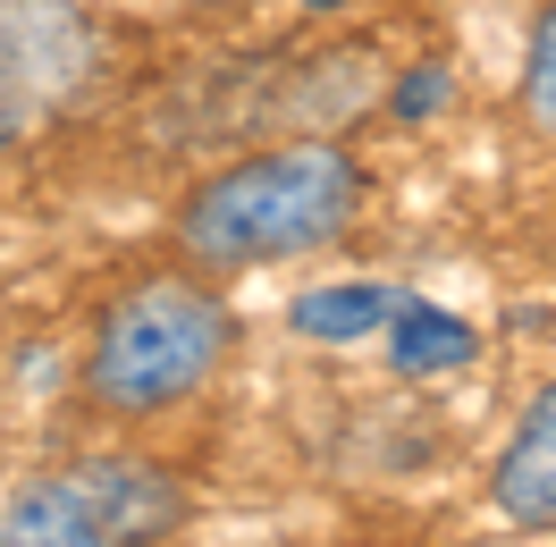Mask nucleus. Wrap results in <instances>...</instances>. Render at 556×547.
Here are the masks:
<instances>
[{
    "label": "nucleus",
    "instance_id": "obj_7",
    "mask_svg": "<svg viewBox=\"0 0 556 547\" xmlns=\"http://www.w3.org/2000/svg\"><path fill=\"white\" fill-rule=\"evenodd\" d=\"M388 311H396V295H380V287H346V295H304L295 304V329L304 338H363V329H380Z\"/></svg>",
    "mask_w": 556,
    "mask_h": 547
},
{
    "label": "nucleus",
    "instance_id": "obj_9",
    "mask_svg": "<svg viewBox=\"0 0 556 547\" xmlns=\"http://www.w3.org/2000/svg\"><path fill=\"white\" fill-rule=\"evenodd\" d=\"M304 9H320V17H329V9H346V0H304Z\"/></svg>",
    "mask_w": 556,
    "mask_h": 547
},
{
    "label": "nucleus",
    "instance_id": "obj_6",
    "mask_svg": "<svg viewBox=\"0 0 556 547\" xmlns=\"http://www.w3.org/2000/svg\"><path fill=\"white\" fill-rule=\"evenodd\" d=\"M515 110L531 136L556 143V0L540 9V26H531V42H522V76H515Z\"/></svg>",
    "mask_w": 556,
    "mask_h": 547
},
{
    "label": "nucleus",
    "instance_id": "obj_1",
    "mask_svg": "<svg viewBox=\"0 0 556 547\" xmlns=\"http://www.w3.org/2000/svg\"><path fill=\"white\" fill-rule=\"evenodd\" d=\"M371 169L346 143L295 136L237 152L228 169H211L186 186V203L169 211V253L186 270H270V262H304L329 253L363 219Z\"/></svg>",
    "mask_w": 556,
    "mask_h": 547
},
{
    "label": "nucleus",
    "instance_id": "obj_5",
    "mask_svg": "<svg viewBox=\"0 0 556 547\" xmlns=\"http://www.w3.org/2000/svg\"><path fill=\"white\" fill-rule=\"evenodd\" d=\"M0 547H118L85 463H60V472L26 480V488L0 506Z\"/></svg>",
    "mask_w": 556,
    "mask_h": 547
},
{
    "label": "nucleus",
    "instance_id": "obj_2",
    "mask_svg": "<svg viewBox=\"0 0 556 547\" xmlns=\"http://www.w3.org/2000/svg\"><path fill=\"white\" fill-rule=\"evenodd\" d=\"M228 354H237V311L203 270H143L93 311L76 387L102 421H161L194 405L228 371Z\"/></svg>",
    "mask_w": 556,
    "mask_h": 547
},
{
    "label": "nucleus",
    "instance_id": "obj_3",
    "mask_svg": "<svg viewBox=\"0 0 556 547\" xmlns=\"http://www.w3.org/2000/svg\"><path fill=\"white\" fill-rule=\"evenodd\" d=\"M489 506H497V522H515V531H556V379L531 387L522 421L497 446Z\"/></svg>",
    "mask_w": 556,
    "mask_h": 547
},
{
    "label": "nucleus",
    "instance_id": "obj_10",
    "mask_svg": "<svg viewBox=\"0 0 556 547\" xmlns=\"http://www.w3.org/2000/svg\"><path fill=\"white\" fill-rule=\"evenodd\" d=\"M0 136H9V118H0Z\"/></svg>",
    "mask_w": 556,
    "mask_h": 547
},
{
    "label": "nucleus",
    "instance_id": "obj_8",
    "mask_svg": "<svg viewBox=\"0 0 556 547\" xmlns=\"http://www.w3.org/2000/svg\"><path fill=\"white\" fill-rule=\"evenodd\" d=\"M396 354H405V362H464V354H472V329L447 320V311L396 304Z\"/></svg>",
    "mask_w": 556,
    "mask_h": 547
},
{
    "label": "nucleus",
    "instance_id": "obj_4",
    "mask_svg": "<svg viewBox=\"0 0 556 547\" xmlns=\"http://www.w3.org/2000/svg\"><path fill=\"white\" fill-rule=\"evenodd\" d=\"M85 480H93V497H102V522L118 547H161L186 531V488H177L161 463H143V455H76Z\"/></svg>",
    "mask_w": 556,
    "mask_h": 547
}]
</instances>
